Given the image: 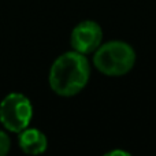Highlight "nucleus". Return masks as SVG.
Masks as SVG:
<instances>
[{"instance_id":"f257e3e1","label":"nucleus","mask_w":156,"mask_h":156,"mask_svg":"<svg viewBox=\"0 0 156 156\" xmlns=\"http://www.w3.org/2000/svg\"><path fill=\"white\" fill-rule=\"evenodd\" d=\"M90 65L80 52H65L56 58L49 70V86L56 94L62 97H71L78 94L89 82Z\"/></svg>"},{"instance_id":"f03ea898","label":"nucleus","mask_w":156,"mask_h":156,"mask_svg":"<svg viewBox=\"0 0 156 156\" xmlns=\"http://www.w3.org/2000/svg\"><path fill=\"white\" fill-rule=\"evenodd\" d=\"M93 65L104 76H125L134 67L136 51L125 41H108L101 44L93 54Z\"/></svg>"},{"instance_id":"7ed1b4c3","label":"nucleus","mask_w":156,"mask_h":156,"mask_svg":"<svg viewBox=\"0 0 156 156\" xmlns=\"http://www.w3.org/2000/svg\"><path fill=\"white\" fill-rule=\"evenodd\" d=\"M33 118L32 101L23 93H8L0 103V123L7 132L21 133Z\"/></svg>"},{"instance_id":"20e7f679","label":"nucleus","mask_w":156,"mask_h":156,"mask_svg":"<svg viewBox=\"0 0 156 156\" xmlns=\"http://www.w3.org/2000/svg\"><path fill=\"white\" fill-rule=\"evenodd\" d=\"M70 44L74 51L82 55L94 54L103 44V29L94 21H82L73 29Z\"/></svg>"},{"instance_id":"39448f33","label":"nucleus","mask_w":156,"mask_h":156,"mask_svg":"<svg viewBox=\"0 0 156 156\" xmlns=\"http://www.w3.org/2000/svg\"><path fill=\"white\" fill-rule=\"evenodd\" d=\"M18 145L27 155H40L48 148V138L41 130L26 127L18 133Z\"/></svg>"},{"instance_id":"423d86ee","label":"nucleus","mask_w":156,"mask_h":156,"mask_svg":"<svg viewBox=\"0 0 156 156\" xmlns=\"http://www.w3.org/2000/svg\"><path fill=\"white\" fill-rule=\"evenodd\" d=\"M11 149V138L4 130H0V156H5Z\"/></svg>"},{"instance_id":"0eeeda50","label":"nucleus","mask_w":156,"mask_h":156,"mask_svg":"<svg viewBox=\"0 0 156 156\" xmlns=\"http://www.w3.org/2000/svg\"><path fill=\"white\" fill-rule=\"evenodd\" d=\"M108 155H129L127 152H123V151H111Z\"/></svg>"}]
</instances>
